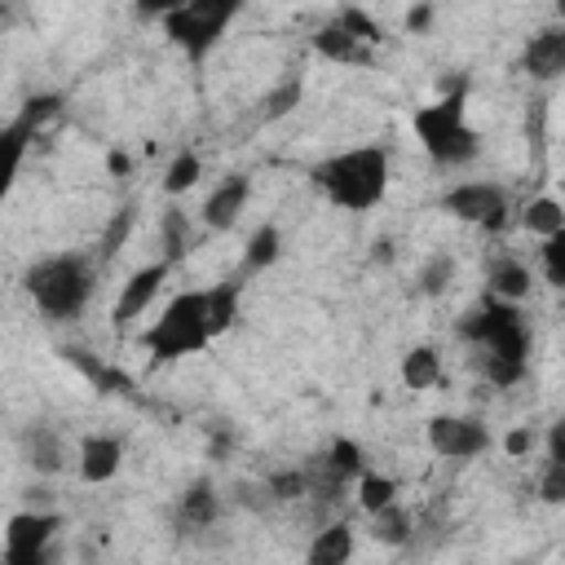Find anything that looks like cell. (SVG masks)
<instances>
[{
	"label": "cell",
	"mask_w": 565,
	"mask_h": 565,
	"mask_svg": "<svg viewBox=\"0 0 565 565\" xmlns=\"http://www.w3.org/2000/svg\"><path fill=\"white\" fill-rule=\"evenodd\" d=\"M207 291H181L163 305L154 327L141 331V344L150 349L154 362H177L199 349H207Z\"/></svg>",
	"instance_id": "4"
},
{
	"label": "cell",
	"mask_w": 565,
	"mask_h": 565,
	"mask_svg": "<svg viewBox=\"0 0 565 565\" xmlns=\"http://www.w3.org/2000/svg\"><path fill=\"white\" fill-rule=\"evenodd\" d=\"M22 459L35 468V472H57L62 463H66V450H62V437L53 433V428H44V424H31L26 433H22Z\"/></svg>",
	"instance_id": "16"
},
{
	"label": "cell",
	"mask_w": 565,
	"mask_h": 565,
	"mask_svg": "<svg viewBox=\"0 0 565 565\" xmlns=\"http://www.w3.org/2000/svg\"><path fill=\"white\" fill-rule=\"evenodd\" d=\"M463 93H468V79L463 75L459 79H446V97L433 102V106H419L415 119H411L415 124V137L424 141V150L437 163H446V168L468 163L481 150V137H477V128L468 124V110H463Z\"/></svg>",
	"instance_id": "2"
},
{
	"label": "cell",
	"mask_w": 565,
	"mask_h": 565,
	"mask_svg": "<svg viewBox=\"0 0 565 565\" xmlns=\"http://www.w3.org/2000/svg\"><path fill=\"white\" fill-rule=\"evenodd\" d=\"M62 358H66L75 371H84V375H88V380H93L102 393H110V388H128V380H124L119 371H110L102 358H93L88 349H62Z\"/></svg>",
	"instance_id": "25"
},
{
	"label": "cell",
	"mask_w": 565,
	"mask_h": 565,
	"mask_svg": "<svg viewBox=\"0 0 565 565\" xmlns=\"http://www.w3.org/2000/svg\"><path fill=\"white\" fill-rule=\"evenodd\" d=\"M216 516V490L207 481H194L185 494H181V521L190 525H212Z\"/></svg>",
	"instance_id": "27"
},
{
	"label": "cell",
	"mask_w": 565,
	"mask_h": 565,
	"mask_svg": "<svg viewBox=\"0 0 565 565\" xmlns=\"http://www.w3.org/2000/svg\"><path fill=\"white\" fill-rule=\"evenodd\" d=\"M190 247H185V216L181 212H163V260H181Z\"/></svg>",
	"instance_id": "30"
},
{
	"label": "cell",
	"mask_w": 565,
	"mask_h": 565,
	"mask_svg": "<svg viewBox=\"0 0 565 565\" xmlns=\"http://www.w3.org/2000/svg\"><path fill=\"white\" fill-rule=\"evenodd\" d=\"M521 71L530 79H556V75H565V22L561 26H543V31H534L525 40Z\"/></svg>",
	"instance_id": "10"
},
{
	"label": "cell",
	"mask_w": 565,
	"mask_h": 565,
	"mask_svg": "<svg viewBox=\"0 0 565 565\" xmlns=\"http://www.w3.org/2000/svg\"><path fill=\"white\" fill-rule=\"evenodd\" d=\"M238 296H243L238 282H216V287H207V335H212V340L234 327V318H238Z\"/></svg>",
	"instance_id": "20"
},
{
	"label": "cell",
	"mask_w": 565,
	"mask_h": 565,
	"mask_svg": "<svg viewBox=\"0 0 565 565\" xmlns=\"http://www.w3.org/2000/svg\"><path fill=\"white\" fill-rule=\"evenodd\" d=\"M490 296H499L508 305L525 300L530 296V269L521 260H494L490 265Z\"/></svg>",
	"instance_id": "21"
},
{
	"label": "cell",
	"mask_w": 565,
	"mask_h": 565,
	"mask_svg": "<svg viewBox=\"0 0 565 565\" xmlns=\"http://www.w3.org/2000/svg\"><path fill=\"white\" fill-rule=\"evenodd\" d=\"M543 278L552 287H565V230L543 243Z\"/></svg>",
	"instance_id": "33"
},
{
	"label": "cell",
	"mask_w": 565,
	"mask_h": 565,
	"mask_svg": "<svg viewBox=\"0 0 565 565\" xmlns=\"http://www.w3.org/2000/svg\"><path fill=\"white\" fill-rule=\"evenodd\" d=\"M278 256H282V234H278V225H260V230L247 238L243 265H247V269H269Z\"/></svg>",
	"instance_id": "26"
},
{
	"label": "cell",
	"mask_w": 565,
	"mask_h": 565,
	"mask_svg": "<svg viewBox=\"0 0 565 565\" xmlns=\"http://www.w3.org/2000/svg\"><path fill=\"white\" fill-rule=\"evenodd\" d=\"M309 494V472H274L269 477V499H300Z\"/></svg>",
	"instance_id": "36"
},
{
	"label": "cell",
	"mask_w": 565,
	"mask_h": 565,
	"mask_svg": "<svg viewBox=\"0 0 565 565\" xmlns=\"http://www.w3.org/2000/svg\"><path fill=\"white\" fill-rule=\"evenodd\" d=\"M358 503H362V512H384V508H393L397 503V481L393 477H384V472H362L358 477Z\"/></svg>",
	"instance_id": "23"
},
{
	"label": "cell",
	"mask_w": 565,
	"mask_h": 565,
	"mask_svg": "<svg viewBox=\"0 0 565 565\" xmlns=\"http://www.w3.org/2000/svg\"><path fill=\"white\" fill-rule=\"evenodd\" d=\"M547 446H552V463H565V433L561 428L547 433Z\"/></svg>",
	"instance_id": "41"
},
{
	"label": "cell",
	"mask_w": 565,
	"mask_h": 565,
	"mask_svg": "<svg viewBox=\"0 0 565 565\" xmlns=\"http://www.w3.org/2000/svg\"><path fill=\"white\" fill-rule=\"evenodd\" d=\"M428 446L441 459H477L490 450V428L472 415H433L428 419Z\"/></svg>",
	"instance_id": "8"
},
{
	"label": "cell",
	"mask_w": 565,
	"mask_h": 565,
	"mask_svg": "<svg viewBox=\"0 0 565 565\" xmlns=\"http://www.w3.org/2000/svg\"><path fill=\"white\" fill-rule=\"evenodd\" d=\"M0 565H53V552L49 547H4Z\"/></svg>",
	"instance_id": "38"
},
{
	"label": "cell",
	"mask_w": 565,
	"mask_h": 565,
	"mask_svg": "<svg viewBox=\"0 0 565 565\" xmlns=\"http://www.w3.org/2000/svg\"><path fill=\"white\" fill-rule=\"evenodd\" d=\"M411 512L402 508V503H393V508H384V512H375L371 516V534H375V543H384V547H402V543H411Z\"/></svg>",
	"instance_id": "24"
},
{
	"label": "cell",
	"mask_w": 565,
	"mask_h": 565,
	"mask_svg": "<svg viewBox=\"0 0 565 565\" xmlns=\"http://www.w3.org/2000/svg\"><path fill=\"white\" fill-rule=\"evenodd\" d=\"M441 207L468 225H481V230H503L508 225V194L494 185V181H463L455 190L441 194Z\"/></svg>",
	"instance_id": "7"
},
{
	"label": "cell",
	"mask_w": 565,
	"mask_h": 565,
	"mask_svg": "<svg viewBox=\"0 0 565 565\" xmlns=\"http://www.w3.org/2000/svg\"><path fill=\"white\" fill-rule=\"evenodd\" d=\"M57 110H62V97H57V93H40V97H31V102L18 110V119L9 124V141L22 150V146H26V137H31L44 119H53Z\"/></svg>",
	"instance_id": "18"
},
{
	"label": "cell",
	"mask_w": 565,
	"mask_h": 565,
	"mask_svg": "<svg viewBox=\"0 0 565 565\" xmlns=\"http://www.w3.org/2000/svg\"><path fill=\"white\" fill-rule=\"evenodd\" d=\"M481 371H486V380H490L494 388H508V384H516V380L525 375V362H508V358L481 353Z\"/></svg>",
	"instance_id": "32"
},
{
	"label": "cell",
	"mask_w": 565,
	"mask_h": 565,
	"mask_svg": "<svg viewBox=\"0 0 565 565\" xmlns=\"http://www.w3.org/2000/svg\"><path fill=\"white\" fill-rule=\"evenodd\" d=\"M168 274H172L168 260H154V265H146V269H132L128 282H124V291H119V300H115V318H110V322H115V327H128L132 318H141Z\"/></svg>",
	"instance_id": "9"
},
{
	"label": "cell",
	"mask_w": 565,
	"mask_h": 565,
	"mask_svg": "<svg viewBox=\"0 0 565 565\" xmlns=\"http://www.w3.org/2000/svg\"><path fill=\"white\" fill-rule=\"evenodd\" d=\"M238 13V4L234 0H194V4H172V9H163V31H168V40L172 44H181L185 49V57L190 62H203L212 49H216V40H221V31L230 26V18Z\"/></svg>",
	"instance_id": "5"
},
{
	"label": "cell",
	"mask_w": 565,
	"mask_h": 565,
	"mask_svg": "<svg viewBox=\"0 0 565 565\" xmlns=\"http://www.w3.org/2000/svg\"><path fill=\"white\" fill-rule=\"evenodd\" d=\"M437 380H441V353H437L433 344L406 349V358H402V384L415 388V393H424V388H433Z\"/></svg>",
	"instance_id": "17"
},
{
	"label": "cell",
	"mask_w": 565,
	"mask_h": 565,
	"mask_svg": "<svg viewBox=\"0 0 565 565\" xmlns=\"http://www.w3.org/2000/svg\"><path fill=\"white\" fill-rule=\"evenodd\" d=\"M503 450H508L512 459H525V455L534 450V433H530L525 424H516V428H508V433H503Z\"/></svg>",
	"instance_id": "39"
},
{
	"label": "cell",
	"mask_w": 565,
	"mask_h": 565,
	"mask_svg": "<svg viewBox=\"0 0 565 565\" xmlns=\"http://www.w3.org/2000/svg\"><path fill=\"white\" fill-rule=\"evenodd\" d=\"M556 428H561V433H565V419H561V424H556Z\"/></svg>",
	"instance_id": "43"
},
{
	"label": "cell",
	"mask_w": 565,
	"mask_h": 565,
	"mask_svg": "<svg viewBox=\"0 0 565 565\" xmlns=\"http://www.w3.org/2000/svg\"><path fill=\"white\" fill-rule=\"evenodd\" d=\"M539 499L552 508L565 503V463H547V472L539 477Z\"/></svg>",
	"instance_id": "37"
},
{
	"label": "cell",
	"mask_w": 565,
	"mask_h": 565,
	"mask_svg": "<svg viewBox=\"0 0 565 565\" xmlns=\"http://www.w3.org/2000/svg\"><path fill=\"white\" fill-rule=\"evenodd\" d=\"M300 88H305V84H300V75H291L287 84H278V88H274V93H269V97L260 102V106H265L260 115H265V119H278V115H291V110L300 106Z\"/></svg>",
	"instance_id": "29"
},
{
	"label": "cell",
	"mask_w": 565,
	"mask_h": 565,
	"mask_svg": "<svg viewBox=\"0 0 565 565\" xmlns=\"http://www.w3.org/2000/svg\"><path fill=\"white\" fill-rule=\"evenodd\" d=\"M516 565H521V561H516Z\"/></svg>",
	"instance_id": "44"
},
{
	"label": "cell",
	"mask_w": 565,
	"mask_h": 565,
	"mask_svg": "<svg viewBox=\"0 0 565 565\" xmlns=\"http://www.w3.org/2000/svg\"><path fill=\"white\" fill-rule=\"evenodd\" d=\"M203 177V163H199V154H190V150H181L172 163H168V177H163V190L168 194H185L194 181Z\"/></svg>",
	"instance_id": "28"
},
{
	"label": "cell",
	"mask_w": 565,
	"mask_h": 565,
	"mask_svg": "<svg viewBox=\"0 0 565 565\" xmlns=\"http://www.w3.org/2000/svg\"><path fill=\"white\" fill-rule=\"evenodd\" d=\"M521 225L547 243L552 234H561V230H565V203H561V199H552V194H539V199H530V203H525Z\"/></svg>",
	"instance_id": "19"
},
{
	"label": "cell",
	"mask_w": 565,
	"mask_h": 565,
	"mask_svg": "<svg viewBox=\"0 0 565 565\" xmlns=\"http://www.w3.org/2000/svg\"><path fill=\"white\" fill-rule=\"evenodd\" d=\"M556 18H561V22H565V0H561V4H556Z\"/></svg>",
	"instance_id": "42"
},
{
	"label": "cell",
	"mask_w": 565,
	"mask_h": 565,
	"mask_svg": "<svg viewBox=\"0 0 565 565\" xmlns=\"http://www.w3.org/2000/svg\"><path fill=\"white\" fill-rule=\"evenodd\" d=\"M450 274H455V260H450V256H433V260L419 269V291H424V296H441L446 282H450Z\"/></svg>",
	"instance_id": "31"
},
{
	"label": "cell",
	"mask_w": 565,
	"mask_h": 565,
	"mask_svg": "<svg viewBox=\"0 0 565 565\" xmlns=\"http://www.w3.org/2000/svg\"><path fill=\"white\" fill-rule=\"evenodd\" d=\"M124 463V441L119 437H106V433H93L79 441V477L88 486H106Z\"/></svg>",
	"instance_id": "11"
},
{
	"label": "cell",
	"mask_w": 565,
	"mask_h": 565,
	"mask_svg": "<svg viewBox=\"0 0 565 565\" xmlns=\"http://www.w3.org/2000/svg\"><path fill=\"white\" fill-rule=\"evenodd\" d=\"M309 565H349L353 561V525L349 521H331L313 534L309 552H305Z\"/></svg>",
	"instance_id": "14"
},
{
	"label": "cell",
	"mask_w": 565,
	"mask_h": 565,
	"mask_svg": "<svg viewBox=\"0 0 565 565\" xmlns=\"http://www.w3.org/2000/svg\"><path fill=\"white\" fill-rule=\"evenodd\" d=\"M463 340H472L481 353H494L508 362H525V353H530V331L521 322V309L499 296H486V305L463 322Z\"/></svg>",
	"instance_id": "6"
},
{
	"label": "cell",
	"mask_w": 565,
	"mask_h": 565,
	"mask_svg": "<svg viewBox=\"0 0 565 565\" xmlns=\"http://www.w3.org/2000/svg\"><path fill=\"white\" fill-rule=\"evenodd\" d=\"M433 22V4H415V9H406V31H424Z\"/></svg>",
	"instance_id": "40"
},
{
	"label": "cell",
	"mask_w": 565,
	"mask_h": 565,
	"mask_svg": "<svg viewBox=\"0 0 565 565\" xmlns=\"http://www.w3.org/2000/svg\"><path fill=\"white\" fill-rule=\"evenodd\" d=\"M247 194H252L247 177H225V181L203 199V225H207V230H230V225L238 221V212L247 207Z\"/></svg>",
	"instance_id": "12"
},
{
	"label": "cell",
	"mask_w": 565,
	"mask_h": 565,
	"mask_svg": "<svg viewBox=\"0 0 565 565\" xmlns=\"http://www.w3.org/2000/svg\"><path fill=\"white\" fill-rule=\"evenodd\" d=\"M26 291L40 305L44 318L66 322V318H79L84 313V305L93 296V269H88L84 256H71V252L44 256V260H35L26 269Z\"/></svg>",
	"instance_id": "3"
},
{
	"label": "cell",
	"mask_w": 565,
	"mask_h": 565,
	"mask_svg": "<svg viewBox=\"0 0 565 565\" xmlns=\"http://www.w3.org/2000/svg\"><path fill=\"white\" fill-rule=\"evenodd\" d=\"M322 468L340 481V486H349L353 477H362L366 472V459H362V446L358 441H349V437H335L331 441V455L322 459Z\"/></svg>",
	"instance_id": "22"
},
{
	"label": "cell",
	"mask_w": 565,
	"mask_h": 565,
	"mask_svg": "<svg viewBox=\"0 0 565 565\" xmlns=\"http://www.w3.org/2000/svg\"><path fill=\"white\" fill-rule=\"evenodd\" d=\"M313 49H318V57H327V62H344V66H371V44H362V40H353L344 26H322L318 35H313Z\"/></svg>",
	"instance_id": "15"
},
{
	"label": "cell",
	"mask_w": 565,
	"mask_h": 565,
	"mask_svg": "<svg viewBox=\"0 0 565 565\" xmlns=\"http://www.w3.org/2000/svg\"><path fill=\"white\" fill-rule=\"evenodd\" d=\"M313 185H322V194L335 207L366 212L388 194V154L380 146L340 150V154H331L313 168Z\"/></svg>",
	"instance_id": "1"
},
{
	"label": "cell",
	"mask_w": 565,
	"mask_h": 565,
	"mask_svg": "<svg viewBox=\"0 0 565 565\" xmlns=\"http://www.w3.org/2000/svg\"><path fill=\"white\" fill-rule=\"evenodd\" d=\"M62 530L57 512H13L4 525V547H49Z\"/></svg>",
	"instance_id": "13"
},
{
	"label": "cell",
	"mask_w": 565,
	"mask_h": 565,
	"mask_svg": "<svg viewBox=\"0 0 565 565\" xmlns=\"http://www.w3.org/2000/svg\"><path fill=\"white\" fill-rule=\"evenodd\" d=\"M128 230H132V207L124 203L115 216H110V225H106V234H102V256H115L119 252V243L128 238Z\"/></svg>",
	"instance_id": "35"
},
{
	"label": "cell",
	"mask_w": 565,
	"mask_h": 565,
	"mask_svg": "<svg viewBox=\"0 0 565 565\" xmlns=\"http://www.w3.org/2000/svg\"><path fill=\"white\" fill-rule=\"evenodd\" d=\"M335 26H344L353 40H362V44H380L384 35H380V26L362 13V9H340V18H335Z\"/></svg>",
	"instance_id": "34"
}]
</instances>
